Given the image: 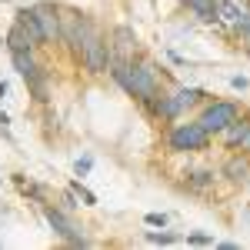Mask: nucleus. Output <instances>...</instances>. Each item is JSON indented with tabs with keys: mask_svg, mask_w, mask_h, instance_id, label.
Listing matches in <instances>:
<instances>
[{
	"mask_svg": "<svg viewBox=\"0 0 250 250\" xmlns=\"http://www.w3.org/2000/svg\"><path fill=\"white\" fill-rule=\"evenodd\" d=\"M157 70H160V67H157L150 57H140V54H137L134 60H114L107 74L114 77V83L127 97H134L137 104H144L147 97H154L157 90H160V74H157Z\"/></svg>",
	"mask_w": 250,
	"mask_h": 250,
	"instance_id": "f257e3e1",
	"label": "nucleus"
},
{
	"mask_svg": "<svg viewBox=\"0 0 250 250\" xmlns=\"http://www.w3.org/2000/svg\"><path fill=\"white\" fill-rule=\"evenodd\" d=\"M57 10H60V47H67V50L77 57L80 47H83L87 40L94 37L100 27H97L94 20L83 14V10H77V7L57 3Z\"/></svg>",
	"mask_w": 250,
	"mask_h": 250,
	"instance_id": "f03ea898",
	"label": "nucleus"
},
{
	"mask_svg": "<svg viewBox=\"0 0 250 250\" xmlns=\"http://www.w3.org/2000/svg\"><path fill=\"white\" fill-rule=\"evenodd\" d=\"M74 60H77L80 67L90 74V77L107 74V70H110V63H114V50H110V40H107V34H104V30H97L94 37L80 47V54H77Z\"/></svg>",
	"mask_w": 250,
	"mask_h": 250,
	"instance_id": "7ed1b4c3",
	"label": "nucleus"
},
{
	"mask_svg": "<svg viewBox=\"0 0 250 250\" xmlns=\"http://www.w3.org/2000/svg\"><path fill=\"white\" fill-rule=\"evenodd\" d=\"M207 144H210V134L197 120H187V124L173 120L170 130H167V150L170 154H193V150H204Z\"/></svg>",
	"mask_w": 250,
	"mask_h": 250,
	"instance_id": "20e7f679",
	"label": "nucleus"
},
{
	"mask_svg": "<svg viewBox=\"0 0 250 250\" xmlns=\"http://www.w3.org/2000/svg\"><path fill=\"white\" fill-rule=\"evenodd\" d=\"M240 114H244V110H240L237 100H213V97H210V100L204 104V110L197 114V124H200L210 137H217L230 120H237Z\"/></svg>",
	"mask_w": 250,
	"mask_h": 250,
	"instance_id": "39448f33",
	"label": "nucleus"
},
{
	"mask_svg": "<svg viewBox=\"0 0 250 250\" xmlns=\"http://www.w3.org/2000/svg\"><path fill=\"white\" fill-rule=\"evenodd\" d=\"M40 213L47 217V224H50V230L57 233L63 244H70V247H90V240L80 233V227L70 220V213L67 210H60V207H54V204H40Z\"/></svg>",
	"mask_w": 250,
	"mask_h": 250,
	"instance_id": "423d86ee",
	"label": "nucleus"
},
{
	"mask_svg": "<svg viewBox=\"0 0 250 250\" xmlns=\"http://www.w3.org/2000/svg\"><path fill=\"white\" fill-rule=\"evenodd\" d=\"M250 20V0H217V23L230 34H240Z\"/></svg>",
	"mask_w": 250,
	"mask_h": 250,
	"instance_id": "0eeeda50",
	"label": "nucleus"
},
{
	"mask_svg": "<svg viewBox=\"0 0 250 250\" xmlns=\"http://www.w3.org/2000/svg\"><path fill=\"white\" fill-rule=\"evenodd\" d=\"M30 7H34V14H37L43 43H47V47L60 43V10H57V3H50V0H37V3H30Z\"/></svg>",
	"mask_w": 250,
	"mask_h": 250,
	"instance_id": "6e6552de",
	"label": "nucleus"
},
{
	"mask_svg": "<svg viewBox=\"0 0 250 250\" xmlns=\"http://www.w3.org/2000/svg\"><path fill=\"white\" fill-rule=\"evenodd\" d=\"M107 40H110L114 60H134L137 54H140V40H137L134 27H127V23H117Z\"/></svg>",
	"mask_w": 250,
	"mask_h": 250,
	"instance_id": "1a4fd4ad",
	"label": "nucleus"
},
{
	"mask_svg": "<svg viewBox=\"0 0 250 250\" xmlns=\"http://www.w3.org/2000/svg\"><path fill=\"white\" fill-rule=\"evenodd\" d=\"M207 100H210V94L204 87H170V104H173L177 120L187 114V110H193V107H204Z\"/></svg>",
	"mask_w": 250,
	"mask_h": 250,
	"instance_id": "9d476101",
	"label": "nucleus"
},
{
	"mask_svg": "<svg viewBox=\"0 0 250 250\" xmlns=\"http://www.w3.org/2000/svg\"><path fill=\"white\" fill-rule=\"evenodd\" d=\"M220 177H227L230 184H250V157L240 154V150H233V154L224 160Z\"/></svg>",
	"mask_w": 250,
	"mask_h": 250,
	"instance_id": "9b49d317",
	"label": "nucleus"
},
{
	"mask_svg": "<svg viewBox=\"0 0 250 250\" xmlns=\"http://www.w3.org/2000/svg\"><path fill=\"white\" fill-rule=\"evenodd\" d=\"M10 63H14V70H17L23 80H30L34 74H40V70H43L37 50H14V54H10Z\"/></svg>",
	"mask_w": 250,
	"mask_h": 250,
	"instance_id": "f8f14e48",
	"label": "nucleus"
},
{
	"mask_svg": "<svg viewBox=\"0 0 250 250\" xmlns=\"http://www.w3.org/2000/svg\"><path fill=\"white\" fill-rule=\"evenodd\" d=\"M247 124H250V114H240L237 120H230V124L217 134L220 140H224L227 150H237V144H240V137H244V130H247Z\"/></svg>",
	"mask_w": 250,
	"mask_h": 250,
	"instance_id": "ddd939ff",
	"label": "nucleus"
},
{
	"mask_svg": "<svg viewBox=\"0 0 250 250\" xmlns=\"http://www.w3.org/2000/svg\"><path fill=\"white\" fill-rule=\"evenodd\" d=\"M14 23H20L37 47H43V34H40V23H37V14H34V7H17V14H14Z\"/></svg>",
	"mask_w": 250,
	"mask_h": 250,
	"instance_id": "4468645a",
	"label": "nucleus"
},
{
	"mask_svg": "<svg viewBox=\"0 0 250 250\" xmlns=\"http://www.w3.org/2000/svg\"><path fill=\"white\" fill-rule=\"evenodd\" d=\"M3 43H7L10 54H14V50H40L37 43H34V37H30L20 23H10V30H7V40H3Z\"/></svg>",
	"mask_w": 250,
	"mask_h": 250,
	"instance_id": "2eb2a0df",
	"label": "nucleus"
},
{
	"mask_svg": "<svg viewBox=\"0 0 250 250\" xmlns=\"http://www.w3.org/2000/svg\"><path fill=\"white\" fill-rule=\"evenodd\" d=\"M180 3H184L200 23H210V27L217 23V0H180Z\"/></svg>",
	"mask_w": 250,
	"mask_h": 250,
	"instance_id": "dca6fc26",
	"label": "nucleus"
},
{
	"mask_svg": "<svg viewBox=\"0 0 250 250\" xmlns=\"http://www.w3.org/2000/svg\"><path fill=\"white\" fill-rule=\"evenodd\" d=\"M213 170H190V173H184V187L190 193H204L207 187H213Z\"/></svg>",
	"mask_w": 250,
	"mask_h": 250,
	"instance_id": "f3484780",
	"label": "nucleus"
},
{
	"mask_svg": "<svg viewBox=\"0 0 250 250\" xmlns=\"http://www.w3.org/2000/svg\"><path fill=\"white\" fill-rule=\"evenodd\" d=\"M47 83H50V74H47V67L27 80V90H30V97H34L37 104H47V100H50V97H47Z\"/></svg>",
	"mask_w": 250,
	"mask_h": 250,
	"instance_id": "a211bd4d",
	"label": "nucleus"
},
{
	"mask_svg": "<svg viewBox=\"0 0 250 250\" xmlns=\"http://www.w3.org/2000/svg\"><path fill=\"white\" fill-rule=\"evenodd\" d=\"M70 190L80 197V207H97V193L87 190V187L80 184V177H74V180H70Z\"/></svg>",
	"mask_w": 250,
	"mask_h": 250,
	"instance_id": "6ab92c4d",
	"label": "nucleus"
},
{
	"mask_svg": "<svg viewBox=\"0 0 250 250\" xmlns=\"http://www.w3.org/2000/svg\"><path fill=\"white\" fill-rule=\"evenodd\" d=\"M57 207H60V210H67V213H74L80 207V197L67 187V190H60V204H57Z\"/></svg>",
	"mask_w": 250,
	"mask_h": 250,
	"instance_id": "aec40b11",
	"label": "nucleus"
},
{
	"mask_svg": "<svg viewBox=\"0 0 250 250\" xmlns=\"http://www.w3.org/2000/svg\"><path fill=\"white\" fill-rule=\"evenodd\" d=\"M144 237H147L150 244H164V247H167V244H180V237H177V233H157V230H147Z\"/></svg>",
	"mask_w": 250,
	"mask_h": 250,
	"instance_id": "412c9836",
	"label": "nucleus"
},
{
	"mask_svg": "<svg viewBox=\"0 0 250 250\" xmlns=\"http://www.w3.org/2000/svg\"><path fill=\"white\" fill-rule=\"evenodd\" d=\"M187 244H193V247H210L213 237L210 233H187Z\"/></svg>",
	"mask_w": 250,
	"mask_h": 250,
	"instance_id": "4be33fe9",
	"label": "nucleus"
},
{
	"mask_svg": "<svg viewBox=\"0 0 250 250\" xmlns=\"http://www.w3.org/2000/svg\"><path fill=\"white\" fill-rule=\"evenodd\" d=\"M90 167H94V157H80L77 164H74V173H77V177H87Z\"/></svg>",
	"mask_w": 250,
	"mask_h": 250,
	"instance_id": "5701e85b",
	"label": "nucleus"
},
{
	"mask_svg": "<svg viewBox=\"0 0 250 250\" xmlns=\"http://www.w3.org/2000/svg\"><path fill=\"white\" fill-rule=\"evenodd\" d=\"M144 224H147V227H160V230H164V227H167V213H147V217H144Z\"/></svg>",
	"mask_w": 250,
	"mask_h": 250,
	"instance_id": "b1692460",
	"label": "nucleus"
},
{
	"mask_svg": "<svg viewBox=\"0 0 250 250\" xmlns=\"http://www.w3.org/2000/svg\"><path fill=\"white\" fill-rule=\"evenodd\" d=\"M237 150L250 157V124H247V130H244V137H240V144H237Z\"/></svg>",
	"mask_w": 250,
	"mask_h": 250,
	"instance_id": "393cba45",
	"label": "nucleus"
},
{
	"mask_svg": "<svg viewBox=\"0 0 250 250\" xmlns=\"http://www.w3.org/2000/svg\"><path fill=\"white\" fill-rule=\"evenodd\" d=\"M230 87H233V90H247L250 80H247V77H230Z\"/></svg>",
	"mask_w": 250,
	"mask_h": 250,
	"instance_id": "a878e982",
	"label": "nucleus"
},
{
	"mask_svg": "<svg viewBox=\"0 0 250 250\" xmlns=\"http://www.w3.org/2000/svg\"><path fill=\"white\" fill-rule=\"evenodd\" d=\"M237 37L244 40V47H247V50H250V20H247V27H244V30H240V34H237Z\"/></svg>",
	"mask_w": 250,
	"mask_h": 250,
	"instance_id": "bb28decb",
	"label": "nucleus"
},
{
	"mask_svg": "<svg viewBox=\"0 0 250 250\" xmlns=\"http://www.w3.org/2000/svg\"><path fill=\"white\" fill-rule=\"evenodd\" d=\"M0 127H3V130H7V127H10V117L3 114V110H0Z\"/></svg>",
	"mask_w": 250,
	"mask_h": 250,
	"instance_id": "cd10ccee",
	"label": "nucleus"
},
{
	"mask_svg": "<svg viewBox=\"0 0 250 250\" xmlns=\"http://www.w3.org/2000/svg\"><path fill=\"white\" fill-rule=\"evenodd\" d=\"M7 90H10V87H7V80H0V100L7 97Z\"/></svg>",
	"mask_w": 250,
	"mask_h": 250,
	"instance_id": "c85d7f7f",
	"label": "nucleus"
}]
</instances>
